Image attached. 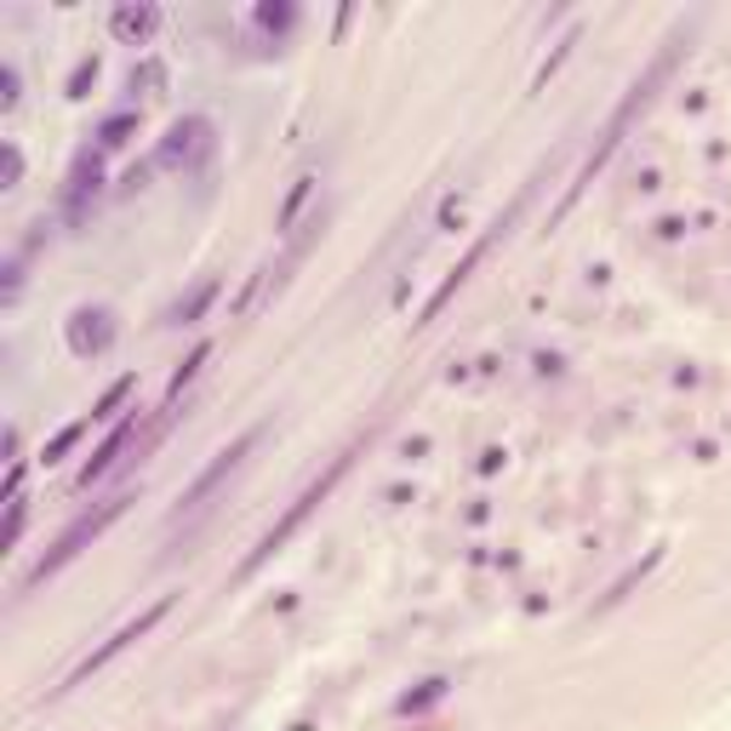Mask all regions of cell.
I'll use <instances>...</instances> for the list:
<instances>
[{"instance_id":"e0dca14e","label":"cell","mask_w":731,"mask_h":731,"mask_svg":"<svg viewBox=\"0 0 731 731\" xmlns=\"http://www.w3.org/2000/svg\"><path fill=\"white\" fill-rule=\"evenodd\" d=\"M86 428H92V417H74L69 428H58V435H52V440H46V463H63V458H69V451H74V446H81V440H86Z\"/></svg>"},{"instance_id":"7a4b0ae2","label":"cell","mask_w":731,"mask_h":731,"mask_svg":"<svg viewBox=\"0 0 731 731\" xmlns=\"http://www.w3.org/2000/svg\"><path fill=\"white\" fill-rule=\"evenodd\" d=\"M349 458H355V451H343V458H332V463H326V474H320V481H309V486H304V497H297V503H292V509H286V515H281V520H274V526H269V532H263V543H258V549H251V554H246V566H240V577H251V571H258L263 561H274V554H281V549H286V538H292V532H297V526H304V520H309V515L320 509V503H326V497H332V486L343 481V469H349Z\"/></svg>"},{"instance_id":"d6986e66","label":"cell","mask_w":731,"mask_h":731,"mask_svg":"<svg viewBox=\"0 0 731 731\" xmlns=\"http://www.w3.org/2000/svg\"><path fill=\"white\" fill-rule=\"evenodd\" d=\"M309 189H315V178H297V184H292V194H286V207H281V217H274V223H281V229H292V223H297V212H304V200H309Z\"/></svg>"},{"instance_id":"ba28073f","label":"cell","mask_w":731,"mask_h":731,"mask_svg":"<svg viewBox=\"0 0 731 731\" xmlns=\"http://www.w3.org/2000/svg\"><path fill=\"white\" fill-rule=\"evenodd\" d=\"M97 184H104V166H97V149H81L74 155V166H69V189H63V212L81 223L86 217V207L97 200Z\"/></svg>"},{"instance_id":"44dd1931","label":"cell","mask_w":731,"mask_h":731,"mask_svg":"<svg viewBox=\"0 0 731 731\" xmlns=\"http://www.w3.org/2000/svg\"><path fill=\"white\" fill-rule=\"evenodd\" d=\"M297 23V12L292 7H258V30H274V35H286Z\"/></svg>"},{"instance_id":"cb8c5ba5","label":"cell","mask_w":731,"mask_h":731,"mask_svg":"<svg viewBox=\"0 0 731 731\" xmlns=\"http://www.w3.org/2000/svg\"><path fill=\"white\" fill-rule=\"evenodd\" d=\"M23 178V155H17V143H7V189H17Z\"/></svg>"},{"instance_id":"ffe728a7","label":"cell","mask_w":731,"mask_h":731,"mask_svg":"<svg viewBox=\"0 0 731 731\" xmlns=\"http://www.w3.org/2000/svg\"><path fill=\"white\" fill-rule=\"evenodd\" d=\"M92 86H97V58H81V63L69 69V86H63V92H69V97H86Z\"/></svg>"},{"instance_id":"277c9868","label":"cell","mask_w":731,"mask_h":731,"mask_svg":"<svg viewBox=\"0 0 731 731\" xmlns=\"http://www.w3.org/2000/svg\"><path fill=\"white\" fill-rule=\"evenodd\" d=\"M258 440H263V428H246L240 440H229V446H223L217 458H212V463H207V469H200L194 481H189V492L178 497V520H184V515H200V509H207V503H212V492H217V486H223V481H229V474L246 463V451L258 446Z\"/></svg>"},{"instance_id":"5b68a950","label":"cell","mask_w":731,"mask_h":731,"mask_svg":"<svg viewBox=\"0 0 731 731\" xmlns=\"http://www.w3.org/2000/svg\"><path fill=\"white\" fill-rule=\"evenodd\" d=\"M166 612H172V594H161V600H155V606H143V612H138L132 623H120V628H115V635H109L104 646H97V651H92V658H81V663H74V669H69V680H63V692H74V686H86V680H92V669H104L109 658H120V651H126V646H138V640H143V635H149V628H155V623L166 617Z\"/></svg>"},{"instance_id":"8992f818","label":"cell","mask_w":731,"mask_h":731,"mask_svg":"<svg viewBox=\"0 0 731 731\" xmlns=\"http://www.w3.org/2000/svg\"><path fill=\"white\" fill-rule=\"evenodd\" d=\"M520 200H526V194H520ZM520 200H515V207H509V212H503L497 223H492V229H486L481 240H474V246H469V258H463L458 269H451V274H446V281H440V292H435V297H428V304H423V320H417V326H435V320H440V309L451 304V297H458V286H463V281H469V274H474V263H481V258H486V246H492V240H497L503 229H509V223H515V212H520Z\"/></svg>"},{"instance_id":"30bf717a","label":"cell","mask_w":731,"mask_h":731,"mask_svg":"<svg viewBox=\"0 0 731 731\" xmlns=\"http://www.w3.org/2000/svg\"><path fill=\"white\" fill-rule=\"evenodd\" d=\"M194 149H212V138H207V120H194V115H189V120L172 126L166 143L155 149V166H189Z\"/></svg>"},{"instance_id":"8fae6325","label":"cell","mask_w":731,"mask_h":731,"mask_svg":"<svg viewBox=\"0 0 731 731\" xmlns=\"http://www.w3.org/2000/svg\"><path fill=\"white\" fill-rule=\"evenodd\" d=\"M155 23H161V12H155V7H115L109 35H115V40H126V46H143L149 35H155Z\"/></svg>"},{"instance_id":"2e32d148","label":"cell","mask_w":731,"mask_h":731,"mask_svg":"<svg viewBox=\"0 0 731 731\" xmlns=\"http://www.w3.org/2000/svg\"><path fill=\"white\" fill-rule=\"evenodd\" d=\"M126 138H138V109H120L97 126V149H120Z\"/></svg>"},{"instance_id":"3957f363","label":"cell","mask_w":731,"mask_h":731,"mask_svg":"<svg viewBox=\"0 0 731 731\" xmlns=\"http://www.w3.org/2000/svg\"><path fill=\"white\" fill-rule=\"evenodd\" d=\"M126 503H132V497H109V503H97L92 515H81V520H74L69 532H63V538H58V543H52V549H46L40 561H35V571L23 577V589H40L46 577H58V571L74 561V554H86V549H92V543H97V538H104L109 526L120 520V509H126Z\"/></svg>"},{"instance_id":"ac0fdd59","label":"cell","mask_w":731,"mask_h":731,"mask_svg":"<svg viewBox=\"0 0 731 731\" xmlns=\"http://www.w3.org/2000/svg\"><path fill=\"white\" fill-rule=\"evenodd\" d=\"M658 561H663V554H658V549H651V554H646V561H640L635 571H623V577H617V583H612V594H606V606H617V600H623L628 589H635V583H640V577H646L651 566H658Z\"/></svg>"},{"instance_id":"5bb4252c","label":"cell","mask_w":731,"mask_h":731,"mask_svg":"<svg viewBox=\"0 0 731 731\" xmlns=\"http://www.w3.org/2000/svg\"><path fill=\"white\" fill-rule=\"evenodd\" d=\"M212 304H217V281H200V286H194V292L184 297V304L172 309V326H194V320L207 315Z\"/></svg>"},{"instance_id":"603a6c76","label":"cell","mask_w":731,"mask_h":731,"mask_svg":"<svg viewBox=\"0 0 731 731\" xmlns=\"http://www.w3.org/2000/svg\"><path fill=\"white\" fill-rule=\"evenodd\" d=\"M0 104H7V109L17 104V69H12V63L0 69Z\"/></svg>"},{"instance_id":"9c48e42d","label":"cell","mask_w":731,"mask_h":731,"mask_svg":"<svg viewBox=\"0 0 731 731\" xmlns=\"http://www.w3.org/2000/svg\"><path fill=\"white\" fill-rule=\"evenodd\" d=\"M132 435H138V417H120V423L109 428L104 446H97L92 458H86V469H81V492H92V486H97V481H104V474L120 463V451H126V440H132Z\"/></svg>"},{"instance_id":"7c38bea8","label":"cell","mask_w":731,"mask_h":731,"mask_svg":"<svg viewBox=\"0 0 731 731\" xmlns=\"http://www.w3.org/2000/svg\"><path fill=\"white\" fill-rule=\"evenodd\" d=\"M212 361V343H194L189 349V361L178 366V372H172V384H166V406L161 412H172V406H178V400H184V389L194 384V377H200V366H207Z\"/></svg>"},{"instance_id":"7402d4cb","label":"cell","mask_w":731,"mask_h":731,"mask_svg":"<svg viewBox=\"0 0 731 731\" xmlns=\"http://www.w3.org/2000/svg\"><path fill=\"white\" fill-rule=\"evenodd\" d=\"M571 46H577V35H566V40H561V52H554V58H549V63L538 69V86H549V74H554V69H561V63L571 58Z\"/></svg>"},{"instance_id":"9a60e30c","label":"cell","mask_w":731,"mask_h":731,"mask_svg":"<svg viewBox=\"0 0 731 731\" xmlns=\"http://www.w3.org/2000/svg\"><path fill=\"white\" fill-rule=\"evenodd\" d=\"M440 697H446V680L435 674V680H423L417 692H406V697H400V703H394V715H400V720H406V715H423V709H435Z\"/></svg>"},{"instance_id":"6da1fadb","label":"cell","mask_w":731,"mask_h":731,"mask_svg":"<svg viewBox=\"0 0 731 731\" xmlns=\"http://www.w3.org/2000/svg\"><path fill=\"white\" fill-rule=\"evenodd\" d=\"M674 58H680V35H674V40H663V52H658V58H651V69L640 74V81H635V86H628V97H623V104H617V115L606 120V132H600V143H594V155L583 161V178H577V184H571V194H566V207H571V200H577V194H583V184H594V172H600V166H606V161H612V149L623 143V132H628V126H635V115H640V109L651 104V97H658V86L669 81V69H674Z\"/></svg>"},{"instance_id":"4fadbf2b","label":"cell","mask_w":731,"mask_h":731,"mask_svg":"<svg viewBox=\"0 0 731 731\" xmlns=\"http://www.w3.org/2000/svg\"><path fill=\"white\" fill-rule=\"evenodd\" d=\"M132 389H138V377H132V372H126V377H115V384L92 400V412H86V417H92V423H109V417L126 406V394H132Z\"/></svg>"},{"instance_id":"52a82bcc","label":"cell","mask_w":731,"mask_h":731,"mask_svg":"<svg viewBox=\"0 0 731 731\" xmlns=\"http://www.w3.org/2000/svg\"><path fill=\"white\" fill-rule=\"evenodd\" d=\"M109 343H115V315H109V309H74V315H69V349H74L81 361L104 355Z\"/></svg>"}]
</instances>
